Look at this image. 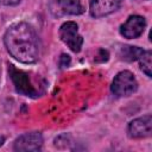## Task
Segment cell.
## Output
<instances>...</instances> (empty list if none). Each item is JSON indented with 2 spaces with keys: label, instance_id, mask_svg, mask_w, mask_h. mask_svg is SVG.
<instances>
[{
  "label": "cell",
  "instance_id": "5b68a950",
  "mask_svg": "<svg viewBox=\"0 0 152 152\" xmlns=\"http://www.w3.org/2000/svg\"><path fill=\"white\" fill-rule=\"evenodd\" d=\"M49 11L52 17L62 18L65 15H78L84 12L80 0H50Z\"/></svg>",
  "mask_w": 152,
  "mask_h": 152
},
{
  "label": "cell",
  "instance_id": "7c38bea8",
  "mask_svg": "<svg viewBox=\"0 0 152 152\" xmlns=\"http://www.w3.org/2000/svg\"><path fill=\"white\" fill-rule=\"evenodd\" d=\"M70 62H71V58L69 55L66 53H62L61 55V58H59V66L61 68H66L70 65Z\"/></svg>",
  "mask_w": 152,
  "mask_h": 152
},
{
  "label": "cell",
  "instance_id": "52a82bcc",
  "mask_svg": "<svg viewBox=\"0 0 152 152\" xmlns=\"http://www.w3.org/2000/svg\"><path fill=\"white\" fill-rule=\"evenodd\" d=\"M151 133H152V116L150 114L137 118L128 124L127 134L132 139L148 138Z\"/></svg>",
  "mask_w": 152,
  "mask_h": 152
},
{
  "label": "cell",
  "instance_id": "5bb4252c",
  "mask_svg": "<svg viewBox=\"0 0 152 152\" xmlns=\"http://www.w3.org/2000/svg\"><path fill=\"white\" fill-rule=\"evenodd\" d=\"M4 142H5V137H0V147L4 145Z\"/></svg>",
  "mask_w": 152,
  "mask_h": 152
},
{
  "label": "cell",
  "instance_id": "4fadbf2b",
  "mask_svg": "<svg viewBox=\"0 0 152 152\" xmlns=\"http://www.w3.org/2000/svg\"><path fill=\"white\" fill-rule=\"evenodd\" d=\"M21 0H0V5H5V6H14L18 5Z\"/></svg>",
  "mask_w": 152,
  "mask_h": 152
},
{
  "label": "cell",
  "instance_id": "30bf717a",
  "mask_svg": "<svg viewBox=\"0 0 152 152\" xmlns=\"http://www.w3.org/2000/svg\"><path fill=\"white\" fill-rule=\"evenodd\" d=\"M144 49L139 46H131V45H124L119 50V56L122 61L126 62H134L138 61L139 57L144 53Z\"/></svg>",
  "mask_w": 152,
  "mask_h": 152
},
{
  "label": "cell",
  "instance_id": "277c9868",
  "mask_svg": "<svg viewBox=\"0 0 152 152\" xmlns=\"http://www.w3.org/2000/svg\"><path fill=\"white\" fill-rule=\"evenodd\" d=\"M61 40L74 52H80L83 38L78 32V25L75 21H65L59 27Z\"/></svg>",
  "mask_w": 152,
  "mask_h": 152
},
{
  "label": "cell",
  "instance_id": "9c48e42d",
  "mask_svg": "<svg viewBox=\"0 0 152 152\" xmlns=\"http://www.w3.org/2000/svg\"><path fill=\"white\" fill-rule=\"evenodd\" d=\"M122 0H90L89 12L93 18H102L115 12Z\"/></svg>",
  "mask_w": 152,
  "mask_h": 152
},
{
  "label": "cell",
  "instance_id": "ba28073f",
  "mask_svg": "<svg viewBox=\"0 0 152 152\" xmlns=\"http://www.w3.org/2000/svg\"><path fill=\"white\" fill-rule=\"evenodd\" d=\"M146 27V19L141 15H131L120 27V33L127 39H135L140 37Z\"/></svg>",
  "mask_w": 152,
  "mask_h": 152
},
{
  "label": "cell",
  "instance_id": "8992f818",
  "mask_svg": "<svg viewBox=\"0 0 152 152\" xmlns=\"http://www.w3.org/2000/svg\"><path fill=\"white\" fill-rule=\"evenodd\" d=\"M43 146V135L39 132H27L19 135L13 144V150L18 152H36Z\"/></svg>",
  "mask_w": 152,
  "mask_h": 152
},
{
  "label": "cell",
  "instance_id": "7a4b0ae2",
  "mask_svg": "<svg viewBox=\"0 0 152 152\" xmlns=\"http://www.w3.org/2000/svg\"><path fill=\"white\" fill-rule=\"evenodd\" d=\"M137 89H138L137 78L128 70H124V71L118 72L116 76L114 77L113 82H112V86H110L112 93L118 97L129 96L133 93H135Z\"/></svg>",
  "mask_w": 152,
  "mask_h": 152
},
{
  "label": "cell",
  "instance_id": "3957f363",
  "mask_svg": "<svg viewBox=\"0 0 152 152\" xmlns=\"http://www.w3.org/2000/svg\"><path fill=\"white\" fill-rule=\"evenodd\" d=\"M8 72L17 93L28 97H37L39 95V91L31 83V80L27 72L20 69H17L13 64L8 65Z\"/></svg>",
  "mask_w": 152,
  "mask_h": 152
},
{
  "label": "cell",
  "instance_id": "6da1fadb",
  "mask_svg": "<svg viewBox=\"0 0 152 152\" xmlns=\"http://www.w3.org/2000/svg\"><path fill=\"white\" fill-rule=\"evenodd\" d=\"M4 43L8 53L20 63L32 64L39 59L40 40L34 28L25 23H14L7 27Z\"/></svg>",
  "mask_w": 152,
  "mask_h": 152
},
{
  "label": "cell",
  "instance_id": "8fae6325",
  "mask_svg": "<svg viewBox=\"0 0 152 152\" xmlns=\"http://www.w3.org/2000/svg\"><path fill=\"white\" fill-rule=\"evenodd\" d=\"M138 61H139V65L142 72L147 77H151L152 76V52L150 50L144 51V53L139 57Z\"/></svg>",
  "mask_w": 152,
  "mask_h": 152
}]
</instances>
